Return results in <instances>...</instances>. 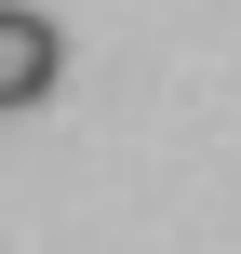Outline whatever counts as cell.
<instances>
[{"label": "cell", "mask_w": 241, "mask_h": 254, "mask_svg": "<svg viewBox=\"0 0 241 254\" xmlns=\"http://www.w3.org/2000/svg\"><path fill=\"white\" fill-rule=\"evenodd\" d=\"M54 80H67V40H54V13L0 0V107H40Z\"/></svg>", "instance_id": "obj_1"}]
</instances>
